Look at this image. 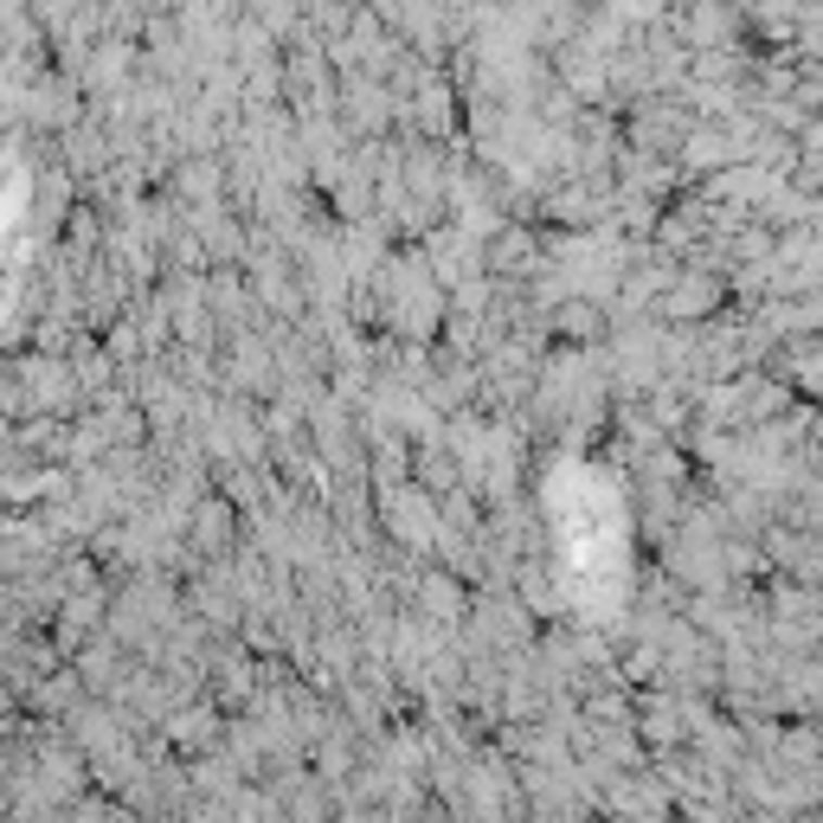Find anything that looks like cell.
I'll return each instance as SVG.
<instances>
[{
	"instance_id": "2",
	"label": "cell",
	"mask_w": 823,
	"mask_h": 823,
	"mask_svg": "<svg viewBox=\"0 0 823 823\" xmlns=\"http://www.w3.org/2000/svg\"><path fill=\"white\" fill-rule=\"evenodd\" d=\"M129 72V46H97V59H90V84H116Z\"/></svg>"
},
{
	"instance_id": "1",
	"label": "cell",
	"mask_w": 823,
	"mask_h": 823,
	"mask_svg": "<svg viewBox=\"0 0 823 823\" xmlns=\"http://www.w3.org/2000/svg\"><path fill=\"white\" fill-rule=\"evenodd\" d=\"M412 598H418V605H425V611H431V618H438V624H451V618H464V592H457V585H451V579H418V585H412Z\"/></svg>"
}]
</instances>
